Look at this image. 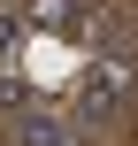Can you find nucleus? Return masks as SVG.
I'll return each instance as SVG.
<instances>
[{
  "label": "nucleus",
  "instance_id": "nucleus-4",
  "mask_svg": "<svg viewBox=\"0 0 138 146\" xmlns=\"http://www.w3.org/2000/svg\"><path fill=\"white\" fill-rule=\"evenodd\" d=\"M23 108H38V92L23 77H0V115H23Z\"/></svg>",
  "mask_w": 138,
  "mask_h": 146
},
{
  "label": "nucleus",
  "instance_id": "nucleus-2",
  "mask_svg": "<svg viewBox=\"0 0 138 146\" xmlns=\"http://www.w3.org/2000/svg\"><path fill=\"white\" fill-rule=\"evenodd\" d=\"M31 31H46V38H77V31H85V8H77V0H31Z\"/></svg>",
  "mask_w": 138,
  "mask_h": 146
},
{
  "label": "nucleus",
  "instance_id": "nucleus-5",
  "mask_svg": "<svg viewBox=\"0 0 138 146\" xmlns=\"http://www.w3.org/2000/svg\"><path fill=\"white\" fill-rule=\"evenodd\" d=\"M15 38H23V23H15V8H0V62L15 54Z\"/></svg>",
  "mask_w": 138,
  "mask_h": 146
},
{
  "label": "nucleus",
  "instance_id": "nucleus-1",
  "mask_svg": "<svg viewBox=\"0 0 138 146\" xmlns=\"http://www.w3.org/2000/svg\"><path fill=\"white\" fill-rule=\"evenodd\" d=\"M123 100H131V62H123V54L85 62V77H77V115H85V123H108Z\"/></svg>",
  "mask_w": 138,
  "mask_h": 146
},
{
  "label": "nucleus",
  "instance_id": "nucleus-3",
  "mask_svg": "<svg viewBox=\"0 0 138 146\" xmlns=\"http://www.w3.org/2000/svg\"><path fill=\"white\" fill-rule=\"evenodd\" d=\"M15 146H69V123L54 108H23L15 115Z\"/></svg>",
  "mask_w": 138,
  "mask_h": 146
}]
</instances>
